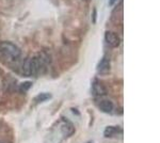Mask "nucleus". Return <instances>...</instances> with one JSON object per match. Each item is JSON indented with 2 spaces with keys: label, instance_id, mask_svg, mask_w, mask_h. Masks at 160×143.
<instances>
[{
  "label": "nucleus",
  "instance_id": "obj_1",
  "mask_svg": "<svg viewBox=\"0 0 160 143\" xmlns=\"http://www.w3.org/2000/svg\"><path fill=\"white\" fill-rule=\"evenodd\" d=\"M0 54L9 62H16L20 59V49L11 42L0 43Z\"/></svg>",
  "mask_w": 160,
  "mask_h": 143
},
{
  "label": "nucleus",
  "instance_id": "obj_8",
  "mask_svg": "<svg viewBox=\"0 0 160 143\" xmlns=\"http://www.w3.org/2000/svg\"><path fill=\"white\" fill-rule=\"evenodd\" d=\"M22 69H24L26 76H31V58H27L25 60Z\"/></svg>",
  "mask_w": 160,
  "mask_h": 143
},
{
  "label": "nucleus",
  "instance_id": "obj_12",
  "mask_svg": "<svg viewBox=\"0 0 160 143\" xmlns=\"http://www.w3.org/2000/svg\"><path fill=\"white\" fill-rule=\"evenodd\" d=\"M0 143H7V142H4V141H0Z\"/></svg>",
  "mask_w": 160,
  "mask_h": 143
},
{
  "label": "nucleus",
  "instance_id": "obj_2",
  "mask_svg": "<svg viewBox=\"0 0 160 143\" xmlns=\"http://www.w3.org/2000/svg\"><path fill=\"white\" fill-rule=\"evenodd\" d=\"M105 38H106V42L109 44L111 47H118L120 45V38L113 31H107L105 33Z\"/></svg>",
  "mask_w": 160,
  "mask_h": 143
},
{
  "label": "nucleus",
  "instance_id": "obj_10",
  "mask_svg": "<svg viewBox=\"0 0 160 143\" xmlns=\"http://www.w3.org/2000/svg\"><path fill=\"white\" fill-rule=\"evenodd\" d=\"M32 87V82L31 81H25L19 84V91L20 92H27L30 88Z\"/></svg>",
  "mask_w": 160,
  "mask_h": 143
},
{
  "label": "nucleus",
  "instance_id": "obj_3",
  "mask_svg": "<svg viewBox=\"0 0 160 143\" xmlns=\"http://www.w3.org/2000/svg\"><path fill=\"white\" fill-rule=\"evenodd\" d=\"M92 92L95 96H104L107 94V89L102 82L99 81H94L92 85Z\"/></svg>",
  "mask_w": 160,
  "mask_h": 143
},
{
  "label": "nucleus",
  "instance_id": "obj_9",
  "mask_svg": "<svg viewBox=\"0 0 160 143\" xmlns=\"http://www.w3.org/2000/svg\"><path fill=\"white\" fill-rule=\"evenodd\" d=\"M50 98H51V94H49V93H41V94H38L34 98V101H37V103H43V101L49 100Z\"/></svg>",
  "mask_w": 160,
  "mask_h": 143
},
{
  "label": "nucleus",
  "instance_id": "obj_7",
  "mask_svg": "<svg viewBox=\"0 0 160 143\" xmlns=\"http://www.w3.org/2000/svg\"><path fill=\"white\" fill-rule=\"evenodd\" d=\"M62 131L65 134V137H69L74 134L75 128H74V126L72 125V123H69L68 121H66V123L64 124L63 127H62Z\"/></svg>",
  "mask_w": 160,
  "mask_h": 143
},
{
  "label": "nucleus",
  "instance_id": "obj_11",
  "mask_svg": "<svg viewBox=\"0 0 160 143\" xmlns=\"http://www.w3.org/2000/svg\"><path fill=\"white\" fill-rule=\"evenodd\" d=\"M115 1H117V0H109V2H110V6H112L113 3H115Z\"/></svg>",
  "mask_w": 160,
  "mask_h": 143
},
{
  "label": "nucleus",
  "instance_id": "obj_13",
  "mask_svg": "<svg viewBox=\"0 0 160 143\" xmlns=\"http://www.w3.org/2000/svg\"><path fill=\"white\" fill-rule=\"evenodd\" d=\"M88 143H91V142H88Z\"/></svg>",
  "mask_w": 160,
  "mask_h": 143
},
{
  "label": "nucleus",
  "instance_id": "obj_6",
  "mask_svg": "<svg viewBox=\"0 0 160 143\" xmlns=\"http://www.w3.org/2000/svg\"><path fill=\"white\" fill-rule=\"evenodd\" d=\"M121 132V128L118 126H108L104 131V136L106 138H112Z\"/></svg>",
  "mask_w": 160,
  "mask_h": 143
},
{
  "label": "nucleus",
  "instance_id": "obj_4",
  "mask_svg": "<svg viewBox=\"0 0 160 143\" xmlns=\"http://www.w3.org/2000/svg\"><path fill=\"white\" fill-rule=\"evenodd\" d=\"M97 71H98L99 74L102 75H105V74H108L110 72V62L109 60L107 58H104L102 60H100V62L97 65Z\"/></svg>",
  "mask_w": 160,
  "mask_h": 143
},
{
  "label": "nucleus",
  "instance_id": "obj_5",
  "mask_svg": "<svg viewBox=\"0 0 160 143\" xmlns=\"http://www.w3.org/2000/svg\"><path fill=\"white\" fill-rule=\"evenodd\" d=\"M113 107H114L113 103L108 100H102L98 103V108L102 112H106V113H110L111 111L113 110Z\"/></svg>",
  "mask_w": 160,
  "mask_h": 143
}]
</instances>
